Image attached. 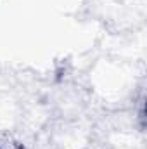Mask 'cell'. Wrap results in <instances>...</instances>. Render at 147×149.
Returning <instances> with one entry per match:
<instances>
[{
	"instance_id": "cell-1",
	"label": "cell",
	"mask_w": 147,
	"mask_h": 149,
	"mask_svg": "<svg viewBox=\"0 0 147 149\" xmlns=\"http://www.w3.org/2000/svg\"><path fill=\"white\" fill-rule=\"evenodd\" d=\"M0 149H24L21 144H17L16 141L9 139V137H0Z\"/></svg>"
}]
</instances>
